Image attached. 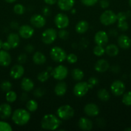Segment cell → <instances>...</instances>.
Wrapping results in <instances>:
<instances>
[{"label": "cell", "mask_w": 131, "mask_h": 131, "mask_svg": "<svg viewBox=\"0 0 131 131\" xmlns=\"http://www.w3.org/2000/svg\"><path fill=\"white\" fill-rule=\"evenodd\" d=\"M61 124V121L55 115L53 114H47L43 116L41 120V127L44 130H56Z\"/></svg>", "instance_id": "1"}, {"label": "cell", "mask_w": 131, "mask_h": 131, "mask_svg": "<svg viewBox=\"0 0 131 131\" xmlns=\"http://www.w3.org/2000/svg\"><path fill=\"white\" fill-rule=\"evenodd\" d=\"M12 119L16 125H24L30 120V113L24 109H17L12 113Z\"/></svg>", "instance_id": "2"}, {"label": "cell", "mask_w": 131, "mask_h": 131, "mask_svg": "<svg viewBox=\"0 0 131 131\" xmlns=\"http://www.w3.org/2000/svg\"><path fill=\"white\" fill-rule=\"evenodd\" d=\"M57 115L58 117L62 120H69L74 116V109L69 105H63L59 107L57 110Z\"/></svg>", "instance_id": "3"}, {"label": "cell", "mask_w": 131, "mask_h": 131, "mask_svg": "<svg viewBox=\"0 0 131 131\" xmlns=\"http://www.w3.org/2000/svg\"><path fill=\"white\" fill-rule=\"evenodd\" d=\"M50 57L53 61L57 63H62L66 60V52L62 48L55 46L51 48L50 52Z\"/></svg>", "instance_id": "4"}, {"label": "cell", "mask_w": 131, "mask_h": 131, "mask_svg": "<svg viewBox=\"0 0 131 131\" xmlns=\"http://www.w3.org/2000/svg\"><path fill=\"white\" fill-rule=\"evenodd\" d=\"M100 20L104 26L112 25L117 21V15L112 10H105L100 15Z\"/></svg>", "instance_id": "5"}, {"label": "cell", "mask_w": 131, "mask_h": 131, "mask_svg": "<svg viewBox=\"0 0 131 131\" xmlns=\"http://www.w3.org/2000/svg\"><path fill=\"white\" fill-rule=\"evenodd\" d=\"M57 31L53 28H48L42 33L41 39L42 42L46 45L52 43L57 37Z\"/></svg>", "instance_id": "6"}, {"label": "cell", "mask_w": 131, "mask_h": 131, "mask_svg": "<svg viewBox=\"0 0 131 131\" xmlns=\"http://www.w3.org/2000/svg\"><path fill=\"white\" fill-rule=\"evenodd\" d=\"M90 89L89 83L85 81L78 82L73 88V93L78 97H82L86 95Z\"/></svg>", "instance_id": "7"}, {"label": "cell", "mask_w": 131, "mask_h": 131, "mask_svg": "<svg viewBox=\"0 0 131 131\" xmlns=\"http://www.w3.org/2000/svg\"><path fill=\"white\" fill-rule=\"evenodd\" d=\"M51 75L53 77L54 79L58 81H62L65 79L68 74V70L67 67L64 65H58L55 68L53 69L52 72H51Z\"/></svg>", "instance_id": "8"}, {"label": "cell", "mask_w": 131, "mask_h": 131, "mask_svg": "<svg viewBox=\"0 0 131 131\" xmlns=\"http://www.w3.org/2000/svg\"><path fill=\"white\" fill-rule=\"evenodd\" d=\"M54 22L58 28L65 29L69 25V19L67 15L63 14V13H59V14H57L56 16L55 17Z\"/></svg>", "instance_id": "9"}, {"label": "cell", "mask_w": 131, "mask_h": 131, "mask_svg": "<svg viewBox=\"0 0 131 131\" xmlns=\"http://www.w3.org/2000/svg\"><path fill=\"white\" fill-rule=\"evenodd\" d=\"M110 90L114 95H122L125 90V85L121 81L116 80L113 81L110 85Z\"/></svg>", "instance_id": "10"}, {"label": "cell", "mask_w": 131, "mask_h": 131, "mask_svg": "<svg viewBox=\"0 0 131 131\" xmlns=\"http://www.w3.org/2000/svg\"><path fill=\"white\" fill-rule=\"evenodd\" d=\"M31 24L37 28H42L46 24V19L44 16L40 14H34L30 19Z\"/></svg>", "instance_id": "11"}, {"label": "cell", "mask_w": 131, "mask_h": 131, "mask_svg": "<svg viewBox=\"0 0 131 131\" xmlns=\"http://www.w3.org/2000/svg\"><path fill=\"white\" fill-rule=\"evenodd\" d=\"M19 35L24 39L31 38L34 34V29L29 25H23L19 27Z\"/></svg>", "instance_id": "12"}, {"label": "cell", "mask_w": 131, "mask_h": 131, "mask_svg": "<svg viewBox=\"0 0 131 131\" xmlns=\"http://www.w3.org/2000/svg\"><path fill=\"white\" fill-rule=\"evenodd\" d=\"M94 40L96 45L104 46L109 42V37L105 31H99L95 34Z\"/></svg>", "instance_id": "13"}, {"label": "cell", "mask_w": 131, "mask_h": 131, "mask_svg": "<svg viewBox=\"0 0 131 131\" xmlns=\"http://www.w3.org/2000/svg\"><path fill=\"white\" fill-rule=\"evenodd\" d=\"M83 111L86 115L91 117H95L98 115L100 109L98 106L94 103H89L85 106Z\"/></svg>", "instance_id": "14"}, {"label": "cell", "mask_w": 131, "mask_h": 131, "mask_svg": "<svg viewBox=\"0 0 131 131\" xmlns=\"http://www.w3.org/2000/svg\"><path fill=\"white\" fill-rule=\"evenodd\" d=\"M24 73V69L21 65H15L11 68L10 71V75L12 78L14 79H18L21 78Z\"/></svg>", "instance_id": "15"}, {"label": "cell", "mask_w": 131, "mask_h": 131, "mask_svg": "<svg viewBox=\"0 0 131 131\" xmlns=\"http://www.w3.org/2000/svg\"><path fill=\"white\" fill-rule=\"evenodd\" d=\"M109 68H110L109 63L104 59L98 60L95 64V69L98 72H105L109 70Z\"/></svg>", "instance_id": "16"}, {"label": "cell", "mask_w": 131, "mask_h": 131, "mask_svg": "<svg viewBox=\"0 0 131 131\" xmlns=\"http://www.w3.org/2000/svg\"><path fill=\"white\" fill-rule=\"evenodd\" d=\"M118 44L123 49H128L131 47V39L125 35H121L118 37Z\"/></svg>", "instance_id": "17"}, {"label": "cell", "mask_w": 131, "mask_h": 131, "mask_svg": "<svg viewBox=\"0 0 131 131\" xmlns=\"http://www.w3.org/2000/svg\"><path fill=\"white\" fill-rule=\"evenodd\" d=\"M75 0H58L57 5L59 8L63 11H69L73 8Z\"/></svg>", "instance_id": "18"}, {"label": "cell", "mask_w": 131, "mask_h": 131, "mask_svg": "<svg viewBox=\"0 0 131 131\" xmlns=\"http://www.w3.org/2000/svg\"><path fill=\"white\" fill-rule=\"evenodd\" d=\"M12 115V107L8 104L4 103L0 105V118L7 119Z\"/></svg>", "instance_id": "19"}, {"label": "cell", "mask_w": 131, "mask_h": 131, "mask_svg": "<svg viewBox=\"0 0 131 131\" xmlns=\"http://www.w3.org/2000/svg\"><path fill=\"white\" fill-rule=\"evenodd\" d=\"M12 61V58L7 51L0 50V65L7 67Z\"/></svg>", "instance_id": "20"}, {"label": "cell", "mask_w": 131, "mask_h": 131, "mask_svg": "<svg viewBox=\"0 0 131 131\" xmlns=\"http://www.w3.org/2000/svg\"><path fill=\"white\" fill-rule=\"evenodd\" d=\"M78 127L83 130H91L92 128V122L86 117H82L79 119L78 122Z\"/></svg>", "instance_id": "21"}, {"label": "cell", "mask_w": 131, "mask_h": 131, "mask_svg": "<svg viewBox=\"0 0 131 131\" xmlns=\"http://www.w3.org/2000/svg\"><path fill=\"white\" fill-rule=\"evenodd\" d=\"M21 86L24 92H29L34 88V83H33V81L30 78H24L21 81Z\"/></svg>", "instance_id": "22"}, {"label": "cell", "mask_w": 131, "mask_h": 131, "mask_svg": "<svg viewBox=\"0 0 131 131\" xmlns=\"http://www.w3.org/2000/svg\"><path fill=\"white\" fill-rule=\"evenodd\" d=\"M7 42L11 46L12 48H16L20 42L19 35L15 33H10L7 37Z\"/></svg>", "instance_id": "23"}, {"label": "cell", "mask_w": 131, "mask_h": 131, "mask_svg": "<svg viewBox=\"0 0 131 131\" xmlns=\"http://www.w3.org/2000/svg\"><path fill=\"white\" fill-rule=\"evenodd\" d=\"M67 91V84L65 82L60 81L59 83L57 84L55 86V89H54V92H55V94L59 97H62V96L64 95L65 93H66Z\"/></svg>", "instance_id": "24"}, {"label": "cell", "mask_w": 131, "mask_h": 131, "mask_svg": "<svg viewBox=\"0 0 131 131\" xmlns=\"http://www.w3.org/2000/svg\"><path fill=\"white\" fill-rule=\"evenodd\" d=\"M33 61L35 64L38 65H43L46 61V58L45 55L41 52H36L33 55Z\"/></svg>", "instance_id": "25"}, {"label": "cell", "mask_w": 131, "mask_h": 131, "mask_svg": "<svg viewBox=\"0 0 131 131\" xmlns=\"http://www.w3.org/2000/svg\"><path fill=\"white\" fill-rule=\"evenodd\" d=\"M89 29V24L86 20H80L77 24L75 30L79 34H83Z\"/></svg>", "instance_id": "26"}, {"label": "cell", "mask_w": 131, "mask_h": 131, "mask_svg": "<svg viewBox=\"0 0 131 131\" xmlns=\"http://www.w3.org/2000/svg\"><path fill=\"white\" fill-rule=\"evenodd\" d=\"M105 49V52L107 54L111 57L117 56L119 53V49L118 46L115 44H109L106 47Z\"/></svg>", "instance_id": "27"}, {"label": "cell", "mask_w": 131, "mask_h": 131, "mask_svg": "<svg viewBox=\"0 0 131 131\" xmlns=\"http://www.w3.org/2000/svg\"><path fill=\"white\" fill-rule=\"evenodd\" d=\"M71 76L74 81H80L84 77V73L83 72V71L81 69L76 68V69L72 70Z\"/></svg>", "instance_id": "28"}, {"label": "cell", "mask_w": 131, "mask_h": 131, "mask_svg": "<svg viewBox=\"0 0 131 131\" xmlns=\"http://www.w3.org/2000/svg\"><path fill=\"white\" fill-rule=\"evenodd\" d=\"M97 96L101 101H104V102H107L110 99V94L109 92L105 88H101L99 90L97 93Z\"/></svg>", "instance_id": "29"}, {"label": "cell", "mask_w": 131, "mask_h": 131, "mask_svg": "<svg viewBox=\"0 0 131 131\" xmlns=\"http://www.w3.org/2000/svg\"><path fill=\"white\" fill-rule=\"evenodd\" d=\"M26 107L29 112H35L38 108V104L35 100H28L26 104Z\"/></svg>", "instance_id": "30"}, {"label": "cell", "mask_w": 131, "mask_h": 131, "mask_svg": "<svg viewBox=\"0 0 131 131\" xmlns=\"http://www.w3.org/2000/svg\"><path fill=\"white\" fill-rule=\"evenodd\" d=\"M50 72L46 70V71H43L40 72L39 74L37 75V79L41 83H44V82L46 81L48 79L50 78Z\"/></svg>", "instance_id": "31"}, {"label": "cell", "mask_w": 131, "mask_h": 131, "mask_svg": "<svg viewBox=\"0 0 131 131\" xmlns=\"http://www.w3.org/2000/svg\"><path fill=\"white\" fill-rule=\"evenodd\" d=\"M105 49L104 48V46L96 45L93 49L94 54L96 56H101L105 54Z\"/></svg>", "instance_id": "32"}, {"label": "cell", "mask_w": 131, "mask_h": 131, "mask_svg": "<svg viewBox=\"0 0 131 131\" xmlns=\"http://www.w3.org/2000/svg\"><path fill=\"white\" fill-rule=\"evenodd\" d=\"M6 101L8 102H14L17 99V94L14 91L10 90L9 92H6Z\"/></svg>", "instance_id": "33"}, {"label": "cell", "mask_w": 131, "mask_h": 131, "mask_svg": "<svg viewBox=\"0 0 131 131\" xmlns=\"http://www.w3.org/2000/svg\"><path fill=\"white\" fill-rule=\"evenodd\" d=\"M122 102L125 106H131V92H128L123 95L122 97Z\"/></svg>", "instance_id": "34"}, {"label": "cell", "mask_w": 131, "mask_h": 131, "mask_svg": "<svg viewBox=\"0 0 131 131\" xmlns=\"http://www.w3.org/2000/svg\"><path fill=\"white\" fill-rule=\"evenodd\" d=\"M14 12L17 15H23L25 12V8L21 4H16L14 6Z\"/></svg>", "instance_id": "35"}, {"label": "cell", "mask_w": 131, "mask_h": 131, "mask_svg": "<svg viewBox=\"0 0 131 131\" xmlns=\"http://www.w3.org/2000/svg\"><path fill=\"white\" fill-rule=\"evenodd\" d=\"M1 89L2 90L3 92H8L10 90H11L12 88V84L10 82L8 81H5L3 82L1 84Z\"/></svg>", "instance_id": "36"}, {"label": "cell", "mask_w": 131, "mask_h": 131, "mask_svg": "<svg viewBox=\"0 0 131 131\" xmlns=\"http://www.w3.org/2000/svg\"><path fill=\"white\" fill-rule=\"evenodd\" d=\"M118 28L122 31H125L128 29V24L126 20H118Z\"/></svg>", "instance_id": "37"}, {"label": "cell", "mask_w": 131, "mask_h": 131, "mask_svg": "<svg viewBox=\"0 0 131 131\" xmlns=\"http://www.w3.org/2000/svg\"><path fill=\"white\" fill-rule=\"evenodd\" d=\"M57 35L60 39L67 40L69 37V32L66 29H60V30L57 33Z\"/></svg>", "instance_id": "38"}, {"label": "cell", "mask_w": 131, "mask_h": 131, "mask_svg": "<svg viewBox=\"0 0 131 131\" xmlns=\"http://www.w3.org/2000/svg\"><path fill=\"white\" fill-rule=\"evenodd\" d=\"M12 128L11 125L5 122H0V131H12Z\"/></svg>", "instance_id": "39"}, {"label": "cell", "mask_w": 131, "mask_h": 131, "mask_svg": "<svg viewBox=\"0 0 131 131\" xmlns=\"http://www.w3.org/2000/svg\"><path fill=\"white\" fill-rule=\"evenodd\" d=\"M45 90L42 88H37L33 91V95L37 98L42 97L45 94Z\"/></svg>", "instance_id": "40"}, {"label": "cell", "mask_w": 131, "mask_h": 131, "mask_svg": "<svg viewBox=\"0 0 131 131\" xmlns=\"http://www.w3.org/2000/svg\"><path fill=\"white\" fill-rule=\"evenodd\" d=\"M66 60L69 63H74L77 61V56L74 53H70L66 56Z\"/></svg>", "instance_id": "41"}, {"label": "cell", "mask_w": 131, "mask_h": 131, "mask_svg": "<svg viewBox=\"0 0 131 131\" xmlns=\"http://www.w3.org/2000/svg\"><path fill=\"white\" fill-rule=\"evenodd\" d=\"M80 1L85 6H92L96 5L98 0H80Z\"/></svg>", "instance_id": "42"}, {"label": "cell", "mask_w": 131, "mask_h": 131, "mask_svg": "<svg viewBox=\"0 0 131 131\" xmlns=\"http://www.w3.org/2000/svg\"><path fill=\"white\" fill-rule=\"evenodd\" d=\"M27 61V55L24 53L19 54L17 57V61L19 64H23Z\"/></svg>", "instance_id": "43"}, {"label": "cell", "mask_w": 131, "mask_h": 131, "mask_svg": "<svg viewBox=\"0 0 131 131\" xmlns=\"http://www.w3.org/2000/svg\"><path fill=\"white\" fill-rule=\"evenodd\" d=\"M117 15V20H126L127 19V15L126 12H120L116 14Z\"/></svg>", "instance_id": "44"}, {"label": "cell", "mask_w": 131, "mask_h": 131, "mask_svg": "<svg viewBox=\"0 0 131 131\" xmlns=\"http://www.w3.org/2000/svg\"><path fill=\"white\" fill-rule=\"evenodd\" d=\"M88 83L94 87L95 86L97 85L98 84V79L96 78H95V77H91V78L89 79Z\"/></svg>", "instance_id": "45"}, {"label": "cell", "mask_w": 131, "mask_h": 131, "mask_svg": "<svg viewBox=\"0 0 131 131\" xmlns=\"http://www.w3.org/2000/svg\"><path fill=\"white\" fill-rule=\"evenodd\" d=\"M100 6L103 9H105L109 7V1L108 0H100Z\"/></svg>", "instance_id": "46"}, {"label": "cell", "mask_w": 131, "mask_h": 131, "mask_svg": "<svg viewBox=\"0 0 131 131\" xmlns=\"http://www.w3.org/2000/svg\"><path fill=\"white\" fill-rule=\"evenodd\" d=\"M42 14L44 16H49L51 14V10L48 6H44L42 9Z\"/></svg>", "instance_id": "47"}, {"label": "cell", "mask_w": 131, "mask_h": 131, "mask_svg": "<svg viewBox=\"0 0 131 131\" xmlns=\"http://www.w3.org/2000/svg\"><path fill=\"white\" fill-rule=\"evenodd\" d=\"M2 49L5 51H9L10 49H12L11 46L9 44L8 42L6 41L5 42H3V44H2Z\"/></svg>", "instance_id": "48"}, {"label": "cell", "mask_w": 131, "mask_h": 131, "mask_svg": "<svg viewBox=\"0 0 131 131\" xmlns=\"http://www.w3.org/2000/svg\"><path fill=\"white\" fill-rule=\"evenodd\" d=\"M24 49H25V51L27 52L31 53V52H32L34 51V47L32 44H28L24 47Z\"/></svg>", "instance_id": "49"}, {"label": "cell", "mask_w": 131, "mask_h": 131, "mask_svg": "<svg viewBox=\"0 0 131 131\" xmlns=\"http://www.w3.org/2000/svg\"><path fill=\"white\" fill-rule=\"evenodd\" d=\"M96 123H97V125L100 127H102L105 125V120L103 118H98L96 120Z\"/></svg>", "instance_id": "50"}, {"label": "cell", "mask_w": 131, "mask_h": 131, "mask_svg": "<svg viewBox=\"0 0 131 131\" xmlns=\"http://www.w3.org/2000/svg\"><path fill=\"white\" fill-rule=\"evenodd\" d=\"M110 70L114 73H119L120 71V67L118 65H114L110 68Z\"/></svg>", "instance_id": "51"}, {"label": "cell", "mask_w": 131, "mask_h": 131, "mask_svg": "<svg viewBox=\"0 0 131 131\" xmlns=\"http://www.w3.org/2000/svg\"><path fill=\"white\" fill-rule=\"evenodd\" d=\"M21 100L23 102H26V101H28V95L26 93V92H24V93H22L21 97Z\"/></svg>", "instance_id": "52"}, {"label": "cell", "mask_w": 131, "mask_h": 131, "mask_svg": "<svg viewBox=\"0 0 131 131\" xmlns=\"http://www.w3.org/2000/svg\"><path fill=\"white\" fill-rule=\"evenodd\" d=\"M109 35L111 36V37H116V36L118 35V31H117L116 29H112L109 31Z\"/></svg>", "instance_id": "53"}, {"label": "cell", "mask_w": 131, "mask_h": 131, "mask_svg": "<svg viewBox=\"0 0 131 131\" xmlns=\"http://www.w3.org/2000/svg\"><path fill=\"white\" fill-rule=\"evenodd\" d=\"M10 27H11L13 29H17L19 28V24H18V23H17V22L15 21H13L10 23Z\"/></svg>", "instance_id": "54"}, {"label": "cell", "mask_w": 131, "mask_h": 131, "mask_svg": "<svg viewBox=\"0 0 131 131\" xmlns=\"http://www.w3.org/2000/svg\"><path fill=\"white\" fill-rule=\"evenodd\" d=\"M57 1L58 0H44L45 3H46L47 5H54V4H55L57 2Z\"/></svg>", "instance_id": "55"}, {"label": "cell", "mask_w": 131, "mask_h": 131, "mask_svg": "<svg viewBox=\"0 0 131 131\" xmlns=\"http://www.w3.org/2000/svg\"><path fill=\"white\" fill-rule=\"evenodd\" d=\"M5 1H6V2L8 3H12L15 2L17 0H5Z\"/></svg>", "instance_id": "56"}, {"label": "cell", "mask_w": 131, "mask_h": 131, "mask_svg": "<svg viewBox=\"0 0 131 131\" xmlns=\"http://www.w3.org/2000/svg\"><path fill=\"white\" fill-rule=\"evenodd\" d=\"M52 70H53V68L52 67H48L47 68V71L48 72H50V74H51V72H52Z\"/></svg>", "instance_id": "57"}, {"label": "cell", "mask_w": 131, "mask_h": 131, "mask_svg": "<svg viewBox=\"0 0 131 131\" xmlns=\"http://www.w3.org/2000/svg\"><path fill=\"white\" fill-rule=\"evenodd\" d=\"M126 14H127V17H131V11H128L126 12Z\"/></svg>", "instance_id": "58"}, {"label": "cell", "mask_w": 131, "mask_h": 131, "mask_svg": "<svg viewBox=\"0 0 131 131\" xmlns=\"http://www.w3.org/2000/svg\"><path fill=\"white\" fill-rule=\"evenodd\" d=\"M2 44H3V42L1 39H0V49L2 48Z\"/></svg>", "instance_id": "59"}, {"label": "cell", "mask_w": 131, "mask_h": 131, "mask_svg": "<svg viewBox=\"0 0 131 131\" xmlns=\"http://www.w3.org/2000/svg\"><path fill=\"white\" fill-rule=\"evenodd\" d=\"M71 11L72 14H74V13L76 12V10H75V9H73V8H72L71 10Z\"/></svg>", "instance_id": "60"}, {"label": "cell", "mask_w": 131, "mask_h": 131, "mask_svg": "<svg viewBox=\"0 0 131 131\" xmlns=\"http://www.w3.org/2000/svg\"><path fill=\"white\" fill-rule=\"evenodd\" d=\"M125 131H131V127L127 128V129H125Z\"/></svg>", "instance_id": "61"}, {"label": "cell", "mask_w": 131, "mask_h": 131, "mask_svg": "<svg viewBox=\"0 0 131 131\" xmlns=\"http://www.w3.org/2000/svg\"><path fill=\"white\" fill-rule=\"evenodd\" d=\"M128 3H129L130 6L131 7V0H129V1H128Z\"/></svg>", "instance_id": "62"}, {"label": "cell", "mask_w": 131, "mask_h": 131, "mask_svg": "<svg viewBox=\"0 0 131 131\" xmlns=\"http://www.w3.org/2000/svg\"><path fill=\"white\" fill-rule=\"evenodd\" d=\"M130 78H131V74H130Z\"/></svg>", "instance_id": "63"}]
</instances>
